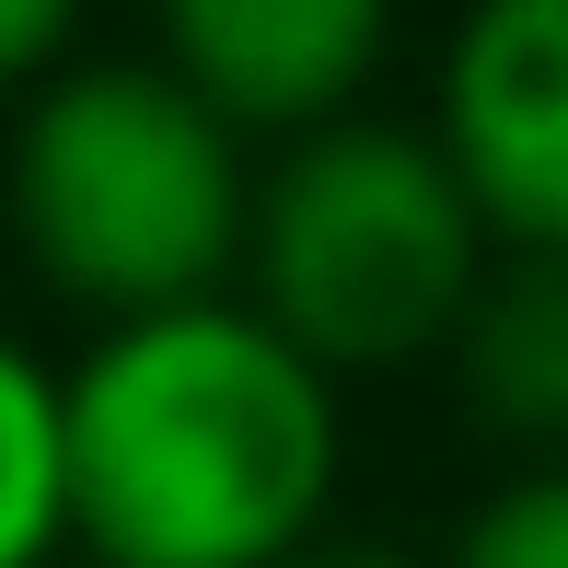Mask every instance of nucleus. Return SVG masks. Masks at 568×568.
<instances>
[{"label":"nucleus","mask_w":568,"mask_h":568,"mask_svg":"<svg viewBox=\"0 0 568 568\" xmlns=\"http://www.w3.org/2000/svg\"><path fill=\"white\" fill-rule=\"evenodd\" d=\"M442 359L487 442L568 464V255H487Z\"/></svg>","instance_id":"423d86ee"},{"label":"nucleus","mask_w":568,"mask_h":568,"mask_svg":"<svg viewBox=\"0 0 568 568\" xmlns=\"http://www.w3.org/2000/svg\"><path fill=\"white\" fill-rule=\"evenodd\" d=\"M82 0H0V93H36L47 70H70Z\"/></svg>","instance_id":"1a4fd4ad"},{"label":"nucleus","mask_w":568,"mask_h":568,"mask_svg":"<svg viewBox=\"0 0 568 568\" xmlns=\"http://www.w3.org/2000/svg\"><path fill=\"white\" fill-rule=\"evenodd\" d=\"M442 568H568V464H523L464 510Z\"/></svg>","instance_id":"6e6552de"},{"label":"nucleus","mask_w":568,"mask_h":568,"mask_svg":"<svg viewBox=\"0 0 568 568\" xmlns=\"http://www.w3.org/2000/svg\"><path fill=\"white\" fill-rule=\"evenodd\" d=\"M0 568H70V487H59V372L0 337Z\"/></svg>","instance_id":"0eeeda50"},{"label":"nucleus","mask_w":568,"mask_h":568,"mask_svg":"<svg viewBox=\"0 0 568 568\" xmlns=\"http://www.w3.org/2000/svg\"><path fill=\"white\" fill-rule=\"evenodd\" d=\"M337 383L244 302L105 325L59 372L70 568H278L337 510Z\"/></svg>","instance_id":"f257e3e1"},{"label":"nucleus","mask_w":568,"mask_h":568,"mask_svg":"<svg viewBox=\"0 0 568 568\" xmlns=\"http://www.w3.org/2000/svg\"><path fill=\"white\" fill-rule=\"evenodd\" d=\"M429 151L499 255H568V0H464Z\"/></svg>","instance_id":"20e7f679"},{"label":"nucleus","mask_w":568,"mask_h":568,"mask_svg":"<svg viewBox=\"0 0 568 568\" xmlns=\"http://www.w3.org/2000/svg\"><path fill=\"white\" fill-rule=\"evenodd\" d=\"M244 197V140L163 59H70L12 116V174H0L12 244L59 302L105 325L232 302Z\"/></svg>","instance_id":"f03ea898"},{"label":"nucleus","mask_w":568,"mask_h":568,"mask_svg":"<svg viewBox=\"0 0 568 568\" xmlns=\"http://www.w3.org/2000/svg\"><path fill=\"white\" fill-rule=\"evenodd\" d=\"M487 232L464 210L429 128L337 116L314 140H278V163L244 197V314L278 348H302L325 383L442 359L464 302L487 278Z\"/></svg>","instance_id":"7ed1b4c3"},{"label":"nucleus","mask_w":568,"mask_h":568,"mask_svg":"<svg viewBox=\"0 0 568 568\" xmlns=\"http://www.w3.org/2000/svg\"><path fill=\"white\" fill-rule=\"evenodd\" d=\"M151 36L232 140H314L359 116L395 47V0H151Z\"/></svg>","instance_id":"39448f33"},{"label":"nucleus","mask_w":568,"mask_h":568,"mask_svg":"<svg viewBox=\"0 0 568 568\" xmlns=\"http://www.w3.org/2000/svg\"><path fill=\"white\" fill-rule=\"evenodd\" d=\"M278 568H406L395 546H359V534H314L302 557H278Z\"/></svg>","instance_id":"9d476101"}]
</instances>
